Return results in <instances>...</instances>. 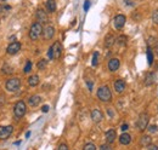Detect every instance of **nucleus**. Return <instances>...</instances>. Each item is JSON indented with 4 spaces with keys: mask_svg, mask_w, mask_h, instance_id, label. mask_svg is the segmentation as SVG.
<instances>
[{
    "mask_svg": "<svg viewBox=\"0 0 158 150\" xmlns=\"http://www.w3.org/2000/svg\"><path fill=\"white\" fill-rule=\"evenodd\" d=\"M97 98L100 99L101 102H110L111 99H112V92H111V90L110 87H108L107 85H103L101 87H98L97 90Z\"/></svg>",
    "mask_w": 158,
    "mask_h": 150,
    "instance_id": "nucleus-1",
    "label": "nucleus"
},
{
    "mask_svg": "<svg viewBox=\"0 0 158 150\" xmlns=\"http://www.w3.org/2000/svg\"><path fill=\"white\" fill-rule=\"evenodd\" d=\"M157 129H158V127H157L156 125H152V126L150 127V131H151V132H156Z\"/></svg>",
    "mask_w": 158,
    "mask_h": 150,
    "instance_id": "nucleus-35",
    "label": "nucleus"
},
{
    "mask_svg": "<svg viewBox=\"0 0 158 150\" xmlns=\"http://www.w3.org/2000/svg\"><path fill=\"white\" fill-rule=\"evenodd\" d=\"M62 53V45L60 41H55L50 48H49V51H47V57L49 59H56L61 56Z\"/></svg>",
    "mask_w": 158,
    "mask_h": 150,
    "instance_id": "nucleus-2",
    "label": "nucleus"
},
{
    "mask_svg": "<svg viewBox=\"0 0 158 150\" xmlns=\"http://www.w3.org/2000/svg\"><path fill=\"white\" fill-rule=\"evenodd\" d=\"M57 150H68V145L65 144V143H62V144H60V146H58Z\"/></svg>",
    "mask_w": 158,
    "mask_h": 150,
    "instance_id": "nucleus-31",
    "label": "nucleus"
},
{
    "mask_svg": "<svg viewBox=\"0 0 158 150\" xmlns=\"http://www.w3.org/2000/svg\"><path fill=\"white\" fill-rule=\"evenodd\" d=\"M40 102H42V97L38 96V95L31 96V97H29V99H28V103H29V105H31V107H37Z\"/></svg>",
    "mask_w": 158,
    "mask_h": 150,
    "instance_id": "nucleus-17",
    "label": "nucleus"
},
{
    "mask_svg": "<svg viewBox=\"0 0 158 150\" xmlns=\"http://www.w3.org/2000/svg\"><path fill=\"white\" fill-rule=\"evenodd\" d=\"M54 34H55V28L52 26H46L45 28H43V38L45 40H50L54 38Z\"/></svg>",
    "mask_w": 158,
    "mask_h": 150,
    "instance_id": "nucleus-9",
    "label": "nucleus"
},
{
    "mask_svg": "<svg viewBox=\"0 0 158 150\" xmlns=\"http://www.w3.org/2000/svg\"><path fill=\"white\" fill-rule=\"evenodd\" d=\"M46 64H47V62H46V59H42V61H39V62H38L37 67H38V69H40V70H43V69H45Z\"/></svg>",
    "mask_w": 158,
    "mask_h": 150,
    "instance_id": "nucleus-23",
    "label": "nucleus"
},
{
    "mask_svg": "<svg viewBox=\"0 0 158 150\" xmlns=\"http://www.w3.org/2000/svg\"><path fill=\"white\" fill-rule=\"evenodd\" d=\"M26 112H27V105H26L24 101H18V102H16V104H15V107H14V115H15V117H16V119L23 117L24 114H26Z\"/></svg>",
    "mask_w": 158,
    "mask_h": 150,
    "instance_id": "nucleus-3",
    "label": "nucleus"
},
{
    "mask_svg": "<svg viewBox=\"0 0 158 150\" xmlns=\"http://www.w3.org/2000/svg\"><path fill=\"white\" fill-rule=\"evenodd\" d=\"M152 143V138L150 136H142L140 139V145L141 146H149Z\"/></svg>",
    "mask_w": 158,
    "mask_h": 150,
    "instance_id": "nucleus-20",
    "label": "nucleus"
},
{
    "mask_svg": "<svg viewBox=\"0 0 158 150\" xmlns=\"http://www.w3.org/2000/svg\"><path fill=\"white\" fill-rule=\"evenodd\" d=\"M19 50H21V44H19L18 41H14V43H11V44L7 46L6 52L9 55H16L19 51Z\"/></svg>",
    "mask_w": 158,
    "mask_h": 150,
    "instance_id": "nucleus-10",
    "label": "nucleus"
},
{
    "mask_svg": "<svg viewBox=\"0 0 158 150\" xmlns=\"http://www.w3.org/2000/svg\"><path fill=\"white\" fill-rule=\"evenodd\" d=\"M86 84H88V88H89V91H93V86H94V84H93L91 81H86Z\"/></svg>",
    "mask_w": 158,
    "mask_h": 150,
    "instance_id": "nucleus-34",
    "label": "nucleus"
},
{
    "mask_svg": "<svg viewBox=\"0 0 158 150\" xmlns=\"http://www.w3.org/2000/svg\"><path fill=\"white\" fill-rule=\"evenodd\" d=\"M121 67V62L118 58H112L110 59V62H108V69H110L111 72H117L118 69Z\"/></svg>",
    "mask_w": 158,
    "mask_h": 150,
    "instance_id": "nucleus-12",
    "label": "nucleus"
},
{
    "mask_svg": "<svg viewBox=\"0 0 158 150\" xmlns=\"http://www.w3.org/2000/svg\"><path fill=\"white\" fill-rule=\"evenodd\" d=\"M147 150H158V146L154 145V144H150L149 145V149H147Z\"/></svg>",
    "mask_w": 158,
    "mask_h": 150,
    "instance_id": "nucleus-33",
    "label": "nucleus"
},
{
    "mask_svg": "<svg viewBox=\"0 0 158 150\" xmlns=\"http://www.w3.org/2000/svg\"><path fill=\"white\" fill-rule=\"evenodd\" d=\"M147 58H149V64L151 65L153 62V55H152L151 48H147Z\"/></svg>",
    "mask_w": 158,
    "mask_h": 150,
    "instance_id": "nucleus-27",
    "label": "nucleus"
},
{
    "mask_svg": "<svg viewBox=\"0 0 158 150\" xmlns=\"http://www.w3.org/2000/svg\"><path fill=\"white\" fill-rule=\"evenodd\" d=\"M9 10H11V6H9V5L0 6V11H9Z\"/></svg>",
    "mask_w": 158,
    "mask_h": 150,
    "instance_id": "nucleus-29",
    "label": "nucleus"
},
{
    "mask_svg": "<svg viewBox=\"0 0 158 150\" xmlns=\"http://www.w3.org/2000/svg\"><path fill=\"white\" fill-rule=\"evenodd\" d=\"M83 150H96V146L94 143H86L83 148Z\"/></svg>",
    "mask_w": 158,
    "mask_h": 150,
    "instance_id": "nucleus-24",
    "label": "nucleus"
},
{
    "mask_svg": "<svg viewBox=\"0 0 158 150\" xmlns=\"http://www.w3.org/2000/svg\"><path fill=\"white\" fill-rule=\"evenodd\" d=\"M125 21H126V17L124 15H117L113 19V26L117 31H121V29L124 27L125 24Z\"/></svg>",
    "mask_w": 158,
    "mask_h": 150,
    "instance_id": "nucleus-8",
    "label": "nucleus"
},
{
    "mask_svg": "<svg viewBox=\"0 0 158 150\" xmlns=\"http://www.w3.org/2000/svg\"><path fill=\"white\" fill-rule=\"evenodd\" d=\"M10 41H11V43L16 41V36H11V38H10Z\"/></svg>",
    "mask_w": 158,
    "mask_h": 150,
    "instance_id": "nucleus-39",
    "label": "nucleus"
},
{
    "mask_svg": "<svg viewBox=\"0 0 158 150\" xmlns=\"http://www.w3.org/2000/svg\"><path fill=\"white\" fill-rule=\"evenodd\" d=\"M19 87H21V80L18 77H11L9 79L6 84H5V88L9 92H17Z\"/></svg>",
    "mask_w": 158,
    "mask_h": 150,
    "instance_id": "nucleus-4",
    "label": "nucleus"
},
{
    "mask_svg": "<svg viewBox=\"0 0 158 150\" xmlns=\"http://www.w3.org/2000/svg\"><path fill=\"white\" fill-rule=\"evenodd\" d=\"M35 17H37L39 23H46L47 22V14L45 12V10H43V9H38L37 10Z\"/></svg>",
    "mask_w": 158,
    "mask_h": 150,
    "instance_id": "nucleus-11",
    "label": "nucleus"
},
{
    "mask_svg": "<svg viewBox=\"0 0 158 150\" xmlns=\"http://www.w3.org/2000/svg\"><path fill=\"white\" fill-rule=\"evenodd\" d=\"M100 150H112V148L108 144H103V145L100 146Z\"/></svg>",
    "mask_w": 158,
    "mask_h": 150,
    "instance_id": "nucleus-30",
    "label": "nucleus"
},
{
    "mask_svg": "<svg viewBox=\"0 0 158 150\" xmlns=\"http://www.w3.org/2000/svg\"><path fill=\"white\" fill-rule=\"evenodd\" d=\"M114 41H116L114 36H113L112 34H108V35L106 36V40H105V46L110 48V47H112V45L114 44Z\"/></svg>",
    "mask_w": 158,
    "mask_h": 150,
    "instance_id": "nucleus-21",
    "label": "nucleus"
},
{
    "mask_svg": "<svg viewBox=\"0 0 158 150\" xmlns=\"http://www.w3.org/2000/svg\"><path fill=\"white\" fill-rule=\"evenodd\" d=\"M42 112H43V113H47V112H49V107H47V105H44V107L42 108Z\"/></svg>",
    "mask_w": 158,
    "mask_h": 150,
    "instance_id": "nucleus-38",
    "label": "nucleus"
},
{
    "mask_svg": "<svg viewBox=\"0 0 158 150\" xmlns=\"http://www.w3.org/2000/svg\"><path fill=\"white\" fill-rule=\"evenodd\" d=\"M154 82V74L153 73H149L145 79V85L146 86H151Z\"/></svg>",
    "mask_w": 158,
    "mask_h": 150,
    "instance_id": "nucleus-22",
    "label": "nucleus"
},
{
    "mask_svg": "<svg viewBox=\"0 0 158 150\" xmlns=\"http://www.w3.org/2000/svg\"><path fill=\"white\" fill-rule=\"evenodd\" d=\"M121 128H122V131H126V129L129 128V126H128L126 124H123V125L121 126Z\"/></svg>",
    "mask_w": 158,
    "mask_h": 150,
    "instance_id": "nucleus-37",
    "label": "nucleus"
},
{
    "mask_svg": "<svg viewBox=\"0 0 158 150\" xmlns=\"http://www.w3.org/2000/svg\"><path fill=\"white\" fill-rule=\"evenodd\" d=\"M105 136H106V142H107L108 144H111V143H113V142L116 141V136H117V133H116L114 129H108Z\"/></svg>",
    "mask_w": 158,
    "mask_h": 150,
    "instance_id": "nucleus-14",
    "label": "nucleus"
},
{
    "mask_svg": "<svg viewBox=\"0 0 158 150\" xmlns=\"http://www.w3.org/2000/svg\"><path fill=\"white\" fill-rule=\"evenodd\" d=\"M152 21L154 24H158V9L154 10L153 14H152Z\"/></svg>",
    "mask_w": 158,
    "mask_h": 150,
    "instance_id": "nucleus-28",
    "label": "nucleus"
},
{
    "mask_svg": "<svg viewBox=\"0 0 158 150\" xmlns=\"http://www.w3.org/2000/svg\"><path fill=\"white\" fill-rule=\"evenodd\" d=\"M153 47H154V52H156V55L158 56V41H156V44L153 45Z\"/></svg>",
    "mask_w": 158,
    "mask_h": 150,
    "instance_id": "nucleus-36",
    "label": "nucleus"
},
{
    "mask_svg": "<svg viewBox=\"0 0 158 150\" xmlns=\"http://www.w3.org/2000/svg\"><path fill=\"white\" fill-rule=\"evenodd\" d=\"M89 7H90V1H89V0H86V1L84 3V10H85V11H88Z\"/></svg>",
    "mask_w": 158,
    "mask_h": 150,
    "instance_id": "nucleus-32",
    "label": "nucleus"
},
{
    "mask_svg": "<svg viewBox=\"0 0 158 150\" xmlns=\"http://www.w3.org/2000/svg\"><path fill=\"white\" fill-rule=\"evenodd\" d=\"M131 142V137L129 133H122L119 136V143L122 145H128V144H130Z\"/></svg>",
    "mask_w": 158,
    "mask_h": 150,
    "instance_id": "nucleus-16",
    "label": "nucleus"
},
{
    "mask_svg": "<svg viewBox=\"0 0 158 150\" xmlns=\"http://www.w3.org/2000/svg\"><path fill=\"white\" fill-rule=\"evenodd\" d=\"M114 90H116V92H118V93L124 92L125 82L123 81V80H117V81H114Z\"/></svg>",
    "mask_w": 158,
    "mask_h": 150,
    "instance_id": "nucleus-15",
    "label": "nucleus"
},
{
    "mask_svg": "<svg viewBox=\"0 0 158 150\" xmlns=\"http://www.w3.org/2000/svg\"><path fill=\"white\" fill-rule=\"evenodd\" d=\"M14 132V126H0V139H7Z\"/></svg>",
    "mask_w": 158,
    "mask_h": 150,
    "instance_id": "nucleus-7",
    "label": "nucleus"
},
{
    "mask_svg": "<svg viewBox=\"0 0 158 150\" xmlns=\"http://www.w3.org/2000/svg\"><path fill=\"white\" fill-rule=\"evenodd\" d=\"M102 119H103V114H102L101 110H98V109H94V110L91 112V120L94 122L98 124Z\"/></svg>",
    "mask_w": 158,
    "mask_h": 150,
    "instance_id": "nucleus-13",
    "label": "nucleus"
},
{
    "mask_svg": "<svg viewBox=\"0 0 158 150\" xmlns=\"http://www.w3.org/2000/svg\"><path fill=\"white\" fill-rule=\"evenodd\" d=\"M149 121H150V116H149V114L142 113V114L139 116V119H137V122H136L137 129H139L140 132H144L145 129L147 128V126H149Z\"/></svg>",
    "mask_w": 158,
    "mask_h": 150,
    "instance_id": "nucleus-6",
    "label": "nucleus"
},
{
    "mask_svg": "<svg viewBox=\"0 0 158 150\" xmlns=\"http://www.w3.org/2000/svg\"><path fill=\"white\" fill-rule=\"evenodd\" d=\"M28 85L31 87H35L39 85V76L38 75H32L28 77Z\"/></svg>",
    "mask_w": 158,
    "mask_h": 150,
    "instance_id": "nucleus-18",
    "label": "nucleus"
},
{
    "mask_svg": "<svg viewBox=\"0 0 158 150\" xmlns=\"http://www.w3.org/2000/svg\"><path fill=\"white\" fill-rule=\"evenodd\" d=\"M46 10H47V12H55L56 11V3H55V0H47L46 1Z\"/></svg>",
    "mask_w": 158,
    "mask_h": 150,
    "instance_id": "nucleus-19",
    "label": "nucleus"
},
{
    "mask_svg": "<svg viewBox=\"0 0 158 150\" xmlns=\"http://www.w3.org/2000/svg\"><path fill=\"white\" fill-rule=\"evenodd\" d=\"M31 70H32V62H31V61H27L26 67L23 68V72H24V73H29Z\"/></svg>",
    "mask_w": 158,
    "mask_h": 150,
    "instance_id": "nucleus-26",
    "label": "nucleus"
},
{
    "mask_svg": "<svg viewBox=\"0 0 158 150\" xmlns=\"http://www.w3.org/2000/svg\"><path fill=\"white\" fill-rule=\"evenodd\" d=\"M4 1H5V0H4Z\"/></svg>",
    "mask_w": 158,
    "mask_h": 150,
    "instance_id": "nucleus-40",
    "label": "nucleus"
},
{
    "mask_svg": "<svg viewBox=\"0 0 158 150\" xmlns=\"http://www.w3.org/2000/svg\"><path fill=\"white\" fill-rule=\"evenodd\" d=\"M42 34H43V26H42V23H39V22L33 23L31 29H29V38H31L32 40H37Z\"/></svg>",
    "mask_w": 158,
    "mask_h": 150,
    "instance_id": "nucleus-5",
    "label": "nucleus"
},
{
    "mask_svg": "<svg viewBox=\"0 0 158 150\" xmlns=\"http://www.w3.org/2000/svg\"><path fill=\"white\" fill-rule=\"evenodd\" d=\"M97 63H98V52H94L91 64H93V67H96V65H97Z\"/></svg>",
    "mask_w": 158,
    "mask_h": 150,
    "instance_id": "nucleus-25",
    "label": "nucleus"
}]
</instances>
